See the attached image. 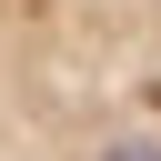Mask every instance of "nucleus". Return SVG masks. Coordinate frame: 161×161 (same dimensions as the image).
<instances>
[{
	"instance_id": "1",
	"label": "nucleus",
	"mask_w": 161,
	"mask_h": 161,
	"mask_svg": "<svg viewBox=\"0 0 161 161\" xmlns=\"http://www.w3.org/2000/svg\"><path fill=\"white\" fill-rule=\"evenodd\" d=\"M0 161H161V0H0Z\"/></svg>"
}]
</instances>
